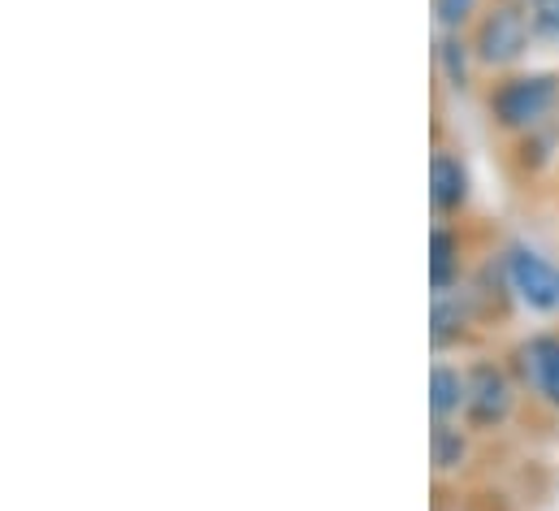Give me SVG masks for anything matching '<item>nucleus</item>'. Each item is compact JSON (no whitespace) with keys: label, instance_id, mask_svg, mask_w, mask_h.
<instances>
[{"label":"nucleus","instance_id":"obj_1","mask_svg":"<svg viewBox=\"0 0 559 511\" xmlns=\"http://www.w3.org/2000/svg\"><path fill=\"white\" fill-rule=\"evenodd\" d=\"M556 100H559V87L551 74H521V79H508L490 96V114L499 118V127L530 130L556 109Z\"/></svg>","mask_w":559,"mask_h":511},{"label":"nucleus","instance_id":"obj_2","mask_svg":"<svg viewBox=\"0 0 559 511\" xmlns=\"http://www.w3.org/2000/svg\"><path fill=\"white\" fill-rule=\"evenodd\" d=\"M530 26H534V17H525V13L512 9V4L490 9V13L481 17V26H477V57H481L486 66H508V61H516V57L525 52V44H530Z\"/></svg>","mask_w":559,"mask_h":511},{"label":"nucleus","instance_id":"obj_3","mask_svg":"<svg viewBox=\"0 0 559 511\" xmlns=\"http://www.w3.org/2000/svg\"><path fill=\"white\" fill-rule=\"evenodd\" d=\"M508 277H512L516 295H521L530 308H543V312H556L559 308V273L543 255L516 248V252L508 255Z\"/></svg>","mask_w":559,"mask_h":511},{"label":"nucleus","instance_id":"obj_4","mask_svg":"<svg viewBox=\"0 0 559 511\" xmlns=\"http://www.w3.org/2000/svg\"><path fill=\"white\" fill-rule=\"evenodd\" d=\"M508 407H512V385L508 378L499 373V369H490V365H477L473 369V378H468V403H464V412L473 416V425H499L503 416H508Z\"/></svg>","mask_w":559,"mask_h":511},{"label":"nucleus","instance_id":"obj_5","mask_svg":"<svg viewBox=\"0 0 559 511\" xmlns=\"http://www.w3.org/2000/svg\"><path fill=\"white\" fill-rule=\"evenodd\" d=\"M521 369H525L530 385H534L538 394H547L559 407V343L556 338H534V343L521 352Z\"/></svg>","mask_w":559,"mask_h":511},{"label":"nucleus","instance_id":"obj_6","mask_svg":"<svg viewBox=\"0 0 559 511\" xmlns=\"http://www.w3.org/2000/svg\"><path fill=\"white\" fill-rule=\"evenodd\" d=\"M464 195H468L464 165L455 156H433V165H429V200H433V209L451 213V209L464 204Z\"/></svg>","mask_w":559,"mask_h":511},{"label":"nucleus","instance_id":"obj_7","mask_svg":"<svg viewBox=\"0 0 559 511\" xmlns=\"http://www.w3.org/2000/svg\"><path fill=\"white\" fill-rule=\"evenodd\" d=\"M464 403H468V378H460L455 369L438 365V369H433V399H429L433 416H438V420H447V416H451V412H460Z\"/></svg>","mask_w":559,"mask_h":511},{"label":"nucleus","instance_id":"obj_8","mask_svg":"<svg viewBox=\"0 0 559 511\" xmlns=\"http://www.w3.org/2000/svg\"><path fill=\"white\" fill-rule=\"evenodd\" d=\"M429 273H433V286L447 290L451 273H455V239L447 230H433V260H429Z\"/></svg>","mask_w":559,"mask_h":511},{"label":"nucleus","instance_id":"obj_9","mask_svg":"<svg viewBox=\"0 0 559 511\" xmlns=\"http://www.w3.org/2000/svg\"><path fill=\"white\" fill-rule=\"evenodd\" d=\"M460 460H464V438L438 420V429H433V464H438V468H451V464H460Z\"/></svg>","mask_w":559,"mask_h":511},{"label":"nucleus","instance_id":"obj_10","mask_svg":"<svg viewBox=\"0 0 559 511\" xmlns=\"http://www.w3.org/2000/svg\"><path fill=\"white\" fill-rule=\"evenodd\" d=\"M473 4H477V0H433V9H438V22H442V26H460V22L473 13Z\"/></svg>","mask_w":559,"mask_h":511},{"label":"nucleus","instance_id":"obj_11","mask_svg":"<svg viewBox=\"0 0 559 511\" xmlns=\"http://www.w3.org/2000/svg\"><path fill=\"white\" fill-rule=\"evenodd\" d=\"M538 35H559V0H538V9L530 13Z\"/></svg>","mask_w":559,"mask_h":511},{"label":"nucleus","instance_id":"obj_12","mask_svg":"<svg viewBox=\"0 0 559 511\" xmlns=\"http://www.w3.org/2000/svg\"><path fill=\"white\" fill-rule=\"evenodd\" d=\"M442 61H447V74H451V83H464V57L455 52V44H451V39L442 44Z\"/></svg>","mask_w":559,"mask_h":511}]
</instances>
